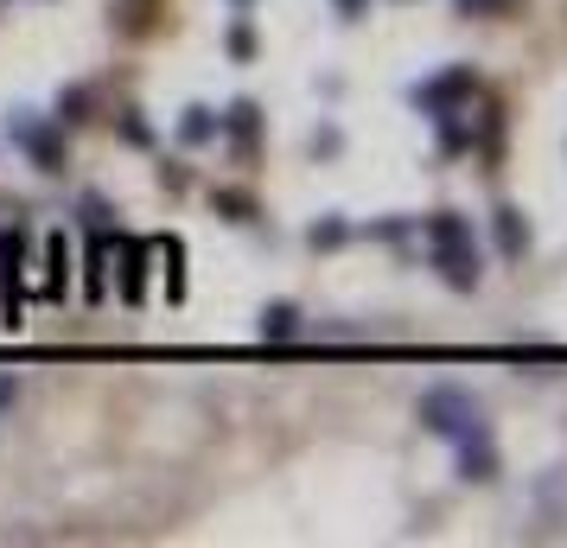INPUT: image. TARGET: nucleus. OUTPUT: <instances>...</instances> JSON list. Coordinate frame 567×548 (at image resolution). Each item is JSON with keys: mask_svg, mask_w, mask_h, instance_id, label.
<instances>
[{"mask_svg": "<svg viewBox=\"0 0 567 548\" xmlns=\"http://www.w3.org/2000/svg\"><path fill=\"white\" fill-rule=\"evenodd\" d=\"M13 402H20V383H13V376H7V370H0V415H7V408H13Z\"/></svg>", "mask_w": 567, "mask_h": 548, "instance_id": "obj_22", "label": "nucleus"}, {"mask_svg": "<svg viewBox=\"0 0 567 548\" xmlns=\"http://www.w3.org/2000/svg\"><path fill=\"white\" fill-rule=\"evenodd\" d=\"M491 230H497V249H504L510 262H523V249H529V224H523L517 204H497V211H491Z\"/></svg>", "mask_w": 567, "mask_h": 548, "instance_id": "obj_8", "label": "nucleus"}, {"mask_svg": "<svg viewBox=\"0 0 567 548\" xmlns=\"http://www.w3.org/2000/svg\"><path fill=\"white\" fill-rule=\"evenodd\" d=\"M459 478H466V485H491V478H497V447H491V434H485V440H459Z\"/></svg>", "mask_w": 567, "mask_h": 548, "instance_id": "obj_6", "label": "nucleus"}, {"mask_svg": "<svg viewBox=\"0 0 567 548\" xmlns=\"http://www.w3.org/2000/svg\"><path fill=\"white\" fill-rule=\"evenodd\" d=\"M230 58H236V64L255 58V32H249V26H230Z\"/></svg>", "mask_w": 567, "mask_h": 548, "instance_id": "obj_19", "label": "nucleus"}, {"mask_svg": "<svg viewBox=\"0 0 567 548\" xmlns=\"http://www.w3.org/2000/svg\"><path fill=\"white\" fill-rule=\"evenodd\" d=\"M434 268H440L446 287L472 294L478 287V243H434Z\"/></svg>", "mask_w": 567, "mask_h": 548, "instance_id": "obj_4", "label": "nucleus"}, {"mask_svg": "<svg viewBox=\"0 0 567 548\" xmlns=\"http://www.w3.org/2000/svg\"><path fill=\"white\" fill-rule=\"evenodd\" d=\"M211 204H217L223 217H230V224H255V217H262V211H255V198H249V192H230V185H217Z\"/></svg>", "mask_w": 567, "mask_h": 548, "instance_id": "obj_14", "label": "nucleus"}, {"mask_svg": "<svg viewBox=\"0 0 567 548\" xmlns=\"http://www.w3.org/2000/svg\"><path fill=\"white\" fill-rule=\"evenodd\" d=\"M217 134H230V141H236V153H243V160H255V134H262V109H255L249 96H243V102H230V109L217 115Z\"/></svg>", "mask_w": 567, "mask_h": 548, "instance_id": "obj_5", "label": "nucleus"}, {"mask_svg": "<svg viewBox=\"0 0 567 548\" xmlns=\"http://www.w3.org/2000/svg\"><path fill=\"white\" fill-rule=\"evenodd\" d=\"M109 255H115V236L96 230V236H90V268H83V294H90V300L109 294Z\"/></svg>", "mask_w": 567, "mask_h": 548, "instance_id": "obj_10", "label": "nucleus"}, {"mask_svg": "<svg viewBox=\"0 0 567 548\" xmlns=\"http://www.w3.org/2000/svg\"><path fill=\"white\" fill-rule=\"evenodd\" d=\"M472 90H478V71L472 64H453V71H440L434 83H415V109L421 115H440V109H459V102H472Z\"/></svg>", "mask_w": 567, "mask_h": 548, "instance_id": "obj_3", "label": "nucleus"}, {"mask_svg": "<svg viewBox=\"0 0 567 548\" xmlns=\"http://www.w3.org/2000/svg\"><path fill=\"white\" fill-rule=\"evenodd\" d=\"M510 0H459V13H504Z\"/></svg>", "mask_w": 567, "mask_h": 548, "instance_id": "obj_23", "label": "nucleus"}, {"mask_svg": "<svg viewBox=\"0 0 567 548\" xmlns=\"http://www.w3.org/2000/svg\"><path fill=\"white\" fill-rule=\"evenodd\" d=\"M421 230H427V243H472V224L459 211H434Z\"/></svg>", "mask_w": 567, "mask_h": 548, "instance_id": "obj_13", "label": "nucleus"}, {"mask_svg": "<svg viewBox=\"0 0 567 548\" xmlns=\"http://www.w3.org/2000/svg\"><path fill=\"white\" fill-rule=\"evenodd\" d=\"M306 243H313V249H338V243H351V224H345V217H319V224L306 230Z\"/></svg>", "mask_w": 567, "mask_h": 548, "instance_id": "obj_16", "label": "nucleus"}, {"mask_svg": "<svg viewBox=\"0 0 567 548\" xmlns=\"http://www.w3.org/2000/svg\"><path fill=\"white\" fill-rule=\"evenodd\" d=\"M364 7H370V0H338V13H345V20H357Z\"/></svg>", "mask_w": 567, "mask_h": 548, "instance_id": "obj_24", "label": "nucleus"}, {"mask_svg": "<svg viewBox=\"0 0 567 548\" xmlns=\"http://www.w3.org/2000/svg\"><path fill=\"white\" fill-rule=\"evenodd\" d=\"M115 249H122V300L134 306L147 294V243H134V236H115Z\"/></svg>", "mask_w": 567, "mask_h": 548, "instance_id": "obj_7", "label": "nucleus"}, {"mask_svg": "<svg viewBox=\"0 0 567 548\" xmlns=\"http://www.w3.org/2000/svg\"><path fill=\"white\" fill-rule=\"evenodd\" d=\"M71 243H64V230L58 236H45V281H39V294L45 300H64V287H71Z\"/></svg>", "mask_w": 567, "mask_h": 548, "instance_id": "obj_9", "label": "nucleus"}, {"mask_svg": "<svg viewBox=\"0 0 567 548\" xmlns=\"http://www.w3.org/2000/svg\"><path fill=\"white\" fill-rule=\"evenodd\" d=\"M160 255H166V300H179L185 294V243H179V236H166V243H160Z\"/></svg>", "mask_w": 567, "mask_h": 548, "instance_id": "obj_15", "label": "nucleus"}, {"mask_svg": "<svg viewBox=\"0 0 567 548\" xmlns=\"http://www.w3.org/2000/svg\"><path fill=\"white\" fill-rule=\"evenodd\" d=\"M83 224H90V230H109V204H102V198H83Z\"/></svg>", "mask_w": 567, "mask_h": 548, "instance_id": "obj_20", "label": "nucleus"}, {"mask_svg": "<svg viewBox=\"0 0 567 548\" xmlns=\"http://www.w3.org/2000/svg\"><path fill=\"white\" fill-rule=\"evenodd\" d=\"M421 427L427 434H440V440H485L491 427H485V408H478L472 389H459V383H434L421 396Z\"/></svg>", "mask_w": 567, "mask_h": 548, "instance_id": "obj_1", "label": "nucleus"}, {"mask_svg": "<svg viewBox=\"0 0 567 548\" xmlns=\"http://www.w3.org/2000/svg\"><path fill=\"white\" fill-rule=\"evenodd\" d=\"M255 332H262L268 345H287V338H300V306H294V300L262 306V325H255Z\"/></svg>", "mask_w": 567, "mask_h": 548, "instance_id": "obj_11", "label": "nucleus"}, {"mask_svg": "<svg viewBox=\"0 0 567 548\" xmlns=\"http://www.w3.org/2000/svg\"><path fill=\"white\" fill-rule=\"evenodd\" d=\"M83 115H90V90H83V83H71V90L58 96V115H51V122L71 128V122H83Z\"/></svg>", "mask_w": 567, "mask_h": 548, "instance_id": "obj_17", "label": "nucleus"}, {"mask_svg": "<svg viewBox=\"0 0 567 548\" xmlns=\"http://www.w3.org/2000/svg\"><path fill=\"white\" fill-rule=\"evenodd\" d=\"M7 134L32 153L39 173H64V122H32V115H7Z\"/></svg>", "mask_w": 567, "mask_h": 548, "instance_id": "obj_2", "label": "nucleus"}, {"mask_svg": "<svg viewBox=\"0 0 567 548\" xmlns=\"http://www.w3.org/2000/svg\"><path fill=\"white\" fill-rule=\"evenodd\" d=\"M236 7H255V0H236Z\"/></svg>", "mask_w": 567, "mask_h": 548, "instance_id": "obj_25", "label": "nucleus"}, {"mask_svg": "<svg viewBox=\"0 0 567 548\" xmlns=\"http://www.w3.org/2000/svg\"><path fill=\"white\" fill-rule=\"evenodd\" d=\"M179 141H185V147H211V141H217V109L192 102V109L179 115Z\"/></svg>", "mask_w": 567, "mask_h": 548, "instance_id": "obj_12", "label": "nucleus"}, {"mask_svg": "<svg viewBox=\"0 0 567 548\" xmlns=\"http://www.w3.org/2000/svg\"><path fill=\"white\" fill-rule=\"evenodd\" d=\"M122 141H128V147H153V128H147V122H141L134 109L122 115Z\"/></svg>", "mask_w": 567, "mask_h": 548, "instance_id": "obj_18", "label": "nucleus"}, {"mask_svg": "<svg viewBox=\"0 0 567 548\" xmlns=\"http://www.w3.org/2000/svg\"><path fill=\"white\" fill-rule=\"evenodd\" d=\"M338 147H345V134H338V128H319V134H313V153H325V160H332Z\"/></svg>", "mask_w": 567, "mask_h": 548, "instance_id": "obj_21", "label": "nucleus"}]
</instances>
